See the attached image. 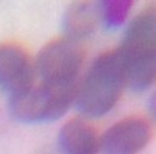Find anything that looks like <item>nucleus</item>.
<instances>
[{"mask_svg": "<svg viewBox=\"0 0 156 154\" xmlns=\"http://www.w3.org/2000/svg\"><path fill=\"white\" fill-rule=\"evenodd\" d=\"M126 83L127 75L120 50L102 54L94 61L85 76L77 105L90 117L106 114L118 103Z\"/></svg>", "mask_w": 156, "mask_h": 154, "instance_id": "obj_1", "label": "nucleus"}, {"mask_svg": "<svg viewBox=\"0 0 156 154\" xmlns=\"http://www.w3.org/2000/svg\"><path fill=\"white\" fill-rule=\"evenodd\" d=\"M127 75L135 90H144L155 80L156 73V18L147 9L131 23L125 40L119 48Z\"/></svg>", "mask_w": 156, "mask_h": 154, "instance_id": "obj_2", "label": "nucleus"}, {"mask_svg": "<svg viewBox=\"0 0 156 154\" xmlns=\"http://www.w3.org/2000/svg\"><path fill=\"white\" fill-rule=\"evenodd\" d=\"M74 99V86L56 88L46 84L31 86L11 98V110L23 122L54 120L62 115Z\"/></svg>", "mask_w": 156, "mask_h": 154, "instance_id": "obj_3", "label": "nucleus"}, {"mask_svg": "<svg viewBox=\"0 0 156 154\" xmlns=\"http://www.w3.org/2000/svg\"><path fill=\"white\" fill-rule=\"evenodd\" d=\"M84 49L71 39H58L40 51L37 68L44 84L71 88L84 64Z\"/></svg>", "mask_w": 156, "mask_h": 154, "instance_id": "obj_4", "label": "nucleus"}, {"mask_svg": "<svg viewBox=\"0 0 156 154\" xmlns=\"http://www.w3.org/2000/svg\"><path fill=\"white\" fill-rule=\"evenodd\" d=\"M151 125L141 117H129L114 124L101 138L104 154H137L151 139Z\"/></svg>", "mask_w": 156, "mask_h": 154, "instance_id": "obj_5", "label": "nucleus"}, {"mask_svg": "<svg viewBox=\"0 0 156 154\" xmlns=\"http://www.w3.org/2000/svg\"><path fill=\"white\" fill-rule=\"evenodd\" d=\"M34 68L29 55L14 44L0 45V88L12 94H20L33 86Z\"/></svg>", "mask_w": 156, "mask_h": 154, "instance_id": "obj_6", "label": "nucleus"}, {"mask_svg": "<svg viewBox=\"0 0 156 154\" xmlns=\"http://www.w3.org/2000/svg\"><path fill=\"white\" fill-rule=\"evenodd\" d=\"M59 143L64 154H96L99 147L95 129L79 118L62 127Z\"/></svg>", "mask_w": 156, "mask_h": 154, "instance_id": "obj_7", "label": "nucleus"}, {"mask_svg": "<svg viewBox=\"0 0 156 154\" xmlns=\"http://www.w3.org/2000/svg\"><path fill=\"white\" fill-rule=\"evenodd\" d=\"M98 23V10L90 3H75L65 16V29L76 38L93 33Z\"/></svg>", "mask_w": 156, "mask_h": 154, "instance_id": "obj_8", "label": "nucleus"}, {"mask_svg": "<svg viewBox=\"0 0 156 154\" xmlns=\"http://www.w3.org/2000/svg\"><path fill=\"white\" fill-rule=\"evenodd\" d=\"M133 2L129 0H111L104 3V15L109 27H119L126 19Z\"/></svg>", "mask_w": 156, "mask_h": 154, "instance_id": "obj_9", "label": "nucleus"}]
</instances>
